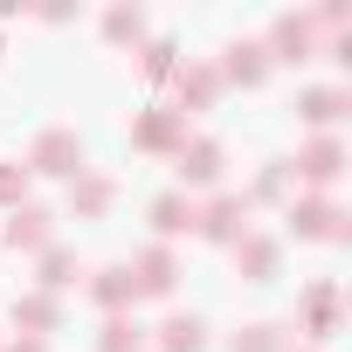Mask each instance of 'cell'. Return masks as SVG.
<instances>
[{"label":"cell","instance_id":"24","mask_svg":"<svg viewBox=\"0 0 352 352\" xmlns=\"http://www.w3.org/2000/svg\"><path fill=\"white\" fill-rule=\"evenodd\" d=\"M235 352H283V338H276V324H249V331H235Z\"/></svg>","mask_w":352,"mask_h":352},{"label":"cell","instance_id":"7","mask_svg":"<svg viewBox=\"0 0 352 352\" xmlns=\"http://www.w3.org/2000/svg\"><path fill=\"white\" fill-rule=\"evenodd\" d=\"M131 145H145V152H180V145H187V118H180V111H152V118H138Z\"/></svg>","mask_w":352,"mask_h":352},{"label":"cell","instance_id":"5","mask_svg":"<svg viewBox=\"0 0 352 352\" xmlns=\"http://www.w3.org/2000/svg\"><path fill=\"white\" fill-rule=\"evenodd\" d=\"M173 159H180V180H187V187H214V180H221V166H228V152H221L214 138H194V145L173 152Z\"/></svg>","mask_w":352,"mask_h":352},{"label":"cell","instance_id":"10","mask_svg":"<svg viewBox=\"0 0 352 352\" xmlns=\"http://www.w3.org/2000/svg\"><path fill=\"white\" fill-rule=\"evenodd\" d=\"M235 270H242L249 283H270V276H276V242H270V235H242V242H235Z\"/></svg>","mask_w":352,"mask_h":352},{"label":"cell","instance_id":"8","mask_svg":"<svg viewBox=\"0 0 352 352\" xmlns=\"http://www.w3.org/2000/svg\"><path fill=\"white\" fill-rule=\"evenodd\" d=\"M173 283H180V263H173L166 249H145L138 270H131V290H138V297H166Z\"/></svg>","mask_w":352,"mask_h":352},{"label":"cell","instance_id":"25","mask_svg":"<svg viewBox=\"0 0 352 352\" xmlns=\"http://www.w3.org/2000/svg\"><path fill=\"white\" fill-rule=\"evenodd\" d=\"M145 76H152V83L173 76V42H145Z\"/></svg>","mask_w":352,"mask_h":352},{"label":"cell","instance_id":"16","mask_svg":"<svg viewBox=\"0 0 352 352\" xmlns=\"http://www.w3.org/2000/svg\"><path fill=\"white\" fill-rule=\"evenodd\" d=\"M304 324L311 331H331L338 324V283H311L304 290Z\"/></svg>","mask_w":352,"mask_h":352},{"label":"cell","instance_id":"4","mask_svg":"<svg viewBox=\"0 0 352 352\" xmlns=\"http://www.w3.org/2000/svg\"><path fill=\"white\" fill-rule=\"evenodd\" d=\"M290 235H311V242H345L352 228H345V214H338L331 201H297V208H290Z\"/></svg>","mask_w":352,"mask_h":352},{"label":"cell","instance_id":"9","mask_svg":"<svg viewBox=\"0 0 352 352\" xmlns=\"http://www.w3.org/2000/svg\"><path fill=\"white\" fill-rule=\"evenodd\" d=\"M214 76H228V83H242V90H256V83L270 76V49H263V42H235V49H228V63H221Z\"/></svg>","mask_w":352,"mask_h":352},{"label":"cell","instance_id":"1","mask_svg":"<svg viewBox=\"0 0 352 352\" xmlns=\"http://www.w3.org/2000/svg\"><path fill=\"white\" fill-rule=\"evenodd\" d=\"M21 166H28V173H63V180H76V173H83V138H76V131H42Z\"/></svg>","mask_w":352,"mask_h":352},{"label":"cell","instance_id":"12","mask_svg":"<svg viewBox=\"0 0 352 352\" xmlns=\"http://www.w3.org/2000/svg\"><path fill=\"white\" fill-rule=\"evenodd\" d=\"M214 90H221V76H214L208 63L180 69V118H187V111H208V104H214Z\"/></svg>","mask_w":352,"mask_h":352},{"label":"cell","instance_id":"14","mask_svg":"<svg viewBox=\"0 0 352 352\" xmlns=\"http://www.w3.org/2000/svg\"><path fill=\"white\" fill-rule=\"evenodd\" d=\"M297 118L304 124H338L345 118V90H304L297 97Z\"/></svg>","mask_w":352,"mask_h":352},{"label":"cell","instance_id":"21","mask_svg":"<svg viewBox=\"0 0 352 352\" xmlns=\"http://www.w3.org/2000/svg\"><path fill=\"white\" fill-rule=\"evenodd\" d=\"M28 180H35V173H28L21 159H8V166H0V208H21V194H28Z\"/></svg>","mask_w":352,"mask_h":352},{"label":"cell","instance_id":"19","mask_svg":"<svg viewBox=\"0 0 352 352\" xmlns=\"http://www.w3.org/2000/svg\"><path fill=\"white\" fill-rule=\"evenodd\" d=\"M14 318H21V324H28L35 338L63 324V311H56V297H42V290H35V297H21V304H14Z\"/></svg>","mask_w":352,"mask_h":352},{"label":"cell","instance_id":"3","mask_svg":"<svg viewBox=\"0 0 352 352\" xmlns=\"http://www.w3.org/2000/svg\"><path fill=\"white\" fill-rule=\"evenodd\" d=\"M270 49H276V63H311L318 56V14H283L270 28Z\"/></svg>","mask_w":352,"mask_h":352},{"label":"cell","instance_id":"15","mask_svg":"<svg viewBox=\"0 0 352 352\" xmlns=\"http://www.w3.org/2000/svg\"><path fill=\"white\" fill-rule=\"evenodd\" d=\"M90 297H97V304H104V311L118 318V311H124V304L138 297V290H131V270H97V283H90Z\"/></svg>","mask_w":352,"mask_h":352},{"label":"cell","instance_id":"17","mask_svg":"<svg viewBox=\"0 0 352 352\" xmlns=\"http://www.w3.org/2000/svg\"><path fill=\"white\" fill-rule=\"evenodd\" d=\"M152 228H159V235H187V228H194V208H187L180 194H159V201H152Z\"/></svg>","mask_w":352,"mask_h":352},{"label":"cell","instance_id":"20","mask_svg":"<svg viewBox=\"0 0 352 352\" xmlns=\"http://www.w3.org/2000/svg\"><path fill=\"white\" fill-rule=\"evenodd\" d=\"M63 283H76L69 249H42V297H49V290H63Z\"/></svg>","mask_w":352,"mask_h":352},{"label":"cell","instance_id":"26","mask_svg":"<svg viewBox=\"0 0 352 352\" xmlns=\"http://www.w3.org/2000/svg\"><path fill=\"white\" fill-rule=\"evenodd\" d=\"M0 352H42V338H21V345H0Z\"/></svg>","mask_w":352,"mask_h":352},{"label":"cell","instance_id":"2","mask_svg":"<svg viewBox=\"0 0 352 352\" xmlns=\"http://www.w3.org/2000/svg\"><path fill=\"white\" fill-rule=\"evenodd\" d=\"M194 228H201L208 242H242V235H249V201H242V194H221V201L194 208Z\"/></svg>","mask_w":352,"mask_h":352},{"label":"cell","instance_id":"11","mask_svg":"<svg viewBox=\"0 0 352 352\" xmlns=\"http://www.w3.org/2000/svg\"><path fill=\"white\" fill-rule=\"evenodd\" d=\"M111 201H118V187L104 180V173H76V187H69V208L76 214H111Z\"/></svg>","mask_w":352,"mask_h":352},{"label":"cell","instance_id":"23","mask_svg":"<svg viewBox=\"0 0 352 352\" xmlns=\"http://www.w3.org/2000/svg\"><path fill=\"white\" fill-rule=\"evenodd\" d=\"M97 345H104V352H138V345H145V338H138V324H131V318H124V311H118V318H111V324H104V338H97Z\"/></svg>","mask_w":352,"mask_h":352},{"label":"cell","instance_id":"18","mask_svg":"<svg viewBox=\"0 0 352 352\" xmlns=\"http://www.w3.org/2000/svg\"><path fill=\"white\" fill-rule=\"evenodd\" d=\"M201 318H166L159 324V352H201Z\"/></svg>","mask_w":352,"mask_h":352},{"label":"cell","instance_id":"6","mask_svg":"<svg viewBox=\"0 0 352 352\" xmlns=\"http://www.w3.org/2000/svg\"><path fill=\"white\" fill-rule=\"evenodd\" d=\"M345 173V145L338 138H311L304 152H297V180H311V187H331Z\"/></svg>","mask_w":352,"mask_h":352},{"label":"cell","instance_id":"22","mask_svg":"<svg viewBox=\"0 0 352 352\" xmlns=\"http://www.w3.org/2000/svg\"><path fill=\"white\" fill-rule=\"evenodd\" d=\"M104 35H111V42H138V35H145V14H138V8H111V14H104Z\"/></svg>","mask_w":352,"mask_h":352},{"label":"cell","instance_id":"13","mask_svg":"<svg viewBox=\"0 0 352 352\" xmlns=\"http://www.w3.org/2000/svg\"><path fill=\"white\" fill-rule=\"evenodd\" d=\"M8 242H14V249H49V214L21 201V208L8 214Z\"/></svg>","mask_w":352,"mask_h":352}]
</instances>
